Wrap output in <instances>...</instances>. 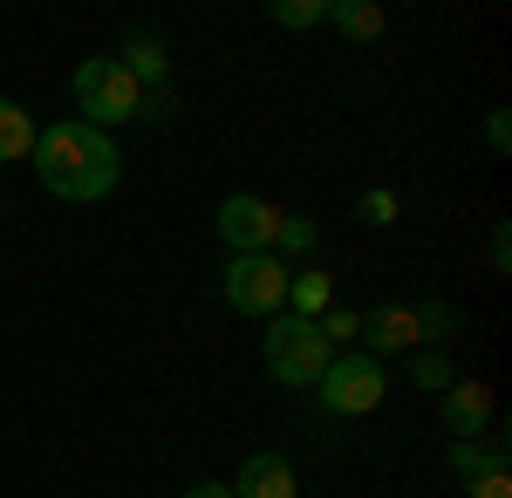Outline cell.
<instances>
[{
	"label": "cell",
	"mask_w": 512,
	"mask_h": 498,
	"mask_svg": "<svg viewBox=\"0 0 512 498\" xmlns=\"http://www.w3.org/2000/svg\"><path fill=\"white\" fill-rule=\"evenodd\" d=\"M451 471L472 485V478H485V471H506V444H478V437H465V444H451Z\"/></svg>",
	"instance_id": "9a60e30c"
},
{
	"label": "cell",
	"mask_w": 512,
	"mask_h": 498,
	"mask_svg": "<svg viewBox=\"0 0 512 498\" xmlns=\"http://www.w3.org/2000/svg\"><path fill=\"white\" fill-rule=\"evenodd\" d=\"M437 417H444V430H451V444H465V437H478V430L492 423V389L485 383H451Z\"/></svg>",
	"instance_id": "30bf717a"
},
{
	"label": "cell",
	"mask_w": 512,
	"mask_h": 498,
	"mask_svg": "<svg viewBox=\"0 0 512 498\" xmlns=\"http://www.w3.org/2000/svg\"><path fill=\"white\" fill-rule=\"evenodd\" d=\"M267 14H274L280 28H321L328 21V0H274Z\"/></svg>",
	"instance_id": "ac0fdd59"
},
{
	"label": "cell",
	"mask_w": 512,
	"mask_h": 498,
	"mask_svg": "<svg viewBox=\"0 0 512 498\" xmlns=\"http://www.w3.org/2000/svg\"><path fill=\"white\" fill-rule=\"evenodd\" d=\"M383 389H390V362H376V355H362V348H349V355H335L328 369H321V410L328 417H369L376 403H383Z\"/></svg>",
	"instance_id": "277c9868"
},
{
	"label": "cell",
	"mask_w": 512,
	"mask_h": 498,
	"mask_svg": "<svg viewBox=\"0 0 512 498\" xmlns=\"http://www.w3.org/2000/svg\"><path fill=\"white\" fill-rule=\"evenodd\" d=\"M355 342H362V355H376V362H390V355H410V348H417V314H410L403 301L369 307V314L355 321Z\"/></svg>",
	"instance_id": "52a82bcc"
},
{
	"label": "cell",
	"mask_w": 512,
	"mask_h": 498,
	"mask_svg": "<svg viewBox=\"0 0 512 498\" xmlns=\"http://www.w3.org/2000/svg\"><path fill=\"white\" fill-rule=\"evenodd\" d=\"M465 492H472V498H512V478H506V471H485V478H472Z\"/></svg>",
	"instance_id": "7402d4cb"
},
{
	"label": "cell",
	"mask_w": 512,
	"mask_h": 498,
	"mask_svg": "<svg viewBox=\"0 0 512 498\" xmlns=\"http://www.w3.org/2000/svg\"><path fill=\"white\" fill-rule=\"evenodd\" d=\"M355 321L362 314H349V307H328V314H315V328H321V342L342 355V342H355Z\"/></svg>",
	"instance_id": "d6986e66"
},
{
	"label": "cell",
	"mask_w": 512,
	"mask_h": 498,
	"mask_svg": "<svg viewBox=\"0 0 512 498\" xmlns=\"http://www.w3.org/2000/svg\"><path fill=\"white\" fill-rule=\"evenodd\" d=\"M328 21H335L349 41H376L383 35V7H376V0H328Z\"/></svg>",
	"instance_id": "7c38bea8"
},
{
	"label": "cell",
	"mask_w": 512,
	"mask_h": 498,
	"mask_svg": "<svg viewBox=\"0 0 512 498\" xmlns=\"http://www.w3.org/2000/svg\"><path fill=\"white\" fill-rule=\"evenodd\" d=\"M117 62H123V76L137 82V89H164V82H171V48H164L158 28H130Z\"/></svg>",
	"instance_id": "9c48e42d"
},
{
	"label": "cell",
	"mask_w": 512,
	"mask_h": 498,
	"mask_svg": "<svg viewBox=\"0 0 512 498\" xmlns=\"http://www.w3.org/2000/svg\"><path fill=\"white\" fill-rule=\"evenodd\" d=\"M28 151H35V123H28L21 103H7V96H0V164H21Z\"/></svg>",
	"instance_id": "5bb4252c"
},
{
	"label": "cell",
	"mask_w": 512,
	"mask_h": 498,
	"mask_svg": "<svg viewBox=\"0 0 512 498\" xmlns=\"http://www.w3.org/2000/svg\"><path fill=\"white\" fill-rule=\"evenodd\" d=\"M485 144H492L499 157H512V110H492V116H485Z\"/></svg>",
	"instance_id": "44dd1931"
},
{
	"label": "cell",
	"mask_w": 512,
	"mask_h": 498,
	"mask_svg": "<svg viewBox=\"0 0 512 498\" xmlns=\"http://www.w3.org/2000/svg\"><path fill=\"white\" fill-rule=\"evenodd\" d=\"M287 307H294V321H315V314H328V307H335V280H328L321 267L287 273Z\"/></svg>",
	"instance_id": "8fae6325"
},
{
	"label": "cell",
	"mask_w": 512,
	"mask_h": 498,
	"mask_svg": "<svg viewBox=\"0 0 512 498\" xmlns=\"http://www.w3.org/2000/svg\"><path fill=\"white\" fill-rule=\"evenodd\" d=\"M69 89H76V110H82L89 130H117V123H130L137 103H144V89L123 76L117 55H89V62H76Z\"/></svg>",
	"instance_id": "3957f363"
},
{
	"label": "cell",
	"mask_w": 512,
	"mask_h": 498,
	"mask_svg": "<svg viewBox=\"0 0 512 498\" xmlns=\"http://www.w3.org/2000/svg\"><path fill=\"white\" fill-rule=\"evenodd\" d=\"M410 355H417V362H410V376H417L424 389H451V383H458V369H451V355H444V348H410Z\"/></svg>",
	"instance_id": "e0dca14e"
},
{
	"label": "cell",
	"mask_w": 512,
	"mask_h": 498,
	"mask_svg": "<svg viewBox=\"0 0 512 498\" xmlns=\"http://www.w3.org/2000/svg\"><path fill=\"white\" fill-rule=\"evenodd\" d=\"M492 267H512V226H492Z\"/></svg>",
	"instance_id": "603a6c76"
},
{
	"label": "cell",
	"mask_w": 512,
	"mask_h": 498,
	"mask_svg": "<svg viewBox=\"0 0 512 498\" xmlns=\"http://www.w3.org/2000/svg\"><path fill=\"white\" fill-rule=\"evenodd\" d=\"M260 355H267V376H274L280 389H315L321 369L335 362V348L321 342V328L315 321H294V314H274V321H267Z\"/></svg>",
	"instance_id": "7a4b0ae2"
},
{
	"label": "cell",
	"mask_w": 512,
	"mask_h": 498,
	"mask_svg": "<svg viewBox=\"0 0 512 498\" xmlns=\"http://www.w3.org/2000/svg\"><path fill=\"white\" fill-rule=\"evenodd\" d=\"M219 239H226V253H274V232H280V205L260 192H233L219 198Z\"/></svg>",
	"instance_id": "8992f818"
},
{
	"label": "cell",
	"mask_w": 512,
	"mask_h": 498,
	"mask_svg": "<svg viewBox=\"0 0 512 498\" xmlns=\"http://www.w3.org/2000/svg\"><path fill=\"white\" fill-rule=\"evenodd\" d=\"M362 219H369V226H396V192H383V185L362 192Z\"/></svg>",
	"instance_id": "ffe728a7"
},
{
	"label": "cell",
	"mask_w": 512,
	"mask_h": 498,
	"mask_svg": "<svg viewBox=\"0 0 512 498\" xmlns=\"http://www.w3.org/2000/svg\"><path fill=\"white\" fill-rule=\"evenodd\" d=\"M226 307L246 321H274L287 307V260L280 253H233L226 260Z\"/></svg>",
	"instance_id": "5b68a950"
},
{
	"label": "cell",
	"mask_w": 512,
	"mask_h": 498,
	"mask_svg": "<svg viewBox=\"0 0 512 498\" xmlns=\"http://www.w3.org/2000/svg\"><path fill=\"white\" fill-rule=\"evenodd\" d=\"M233 498H301V478L280 451H253L233 478Z\"/></svg>",
	"instance_id": "ba28073f"
},
{
	"label": "cell",
	"mask_w": 512,
	"mask_h": 498,
	"mask_svg": "<svg viewBox=\"0 0 512 498\" xmlns=\"http://www.w3.org/2000/svg\"><path fill=\"white\" fill-rule=\"evenodd\" d=\"M410 314H417V348H437V342H451V335L465 328V314L451 301H417Z\"/></svg>",
	"instance_id": "4fadbf2b"
},
{
	"label": "cell",
	"mask_w": 512,
	"mask_h": 498,
	"mask_svg": "<svg viewBox=\"0 0 512 498\" xmlns=\"http://www.w3.org/2000/svg\"><path fill=\"white\" fill-rule=\"evenodd\" d=\"M28 157H35V178L48 185V198H62V205H96L123 178V151L110 144V130H89L82 116L35 130Z\"/></svg>",
	"instance_id": "6da1fadb"
},
{
	"label": "cell",
	"mask_w": 512,
	"mask_h": 498,
	"mask_svg": "<svg viewBox=\"0 0 512 498\" xmlns=\"http://www.w3.org/2000/svg\"><path fill=\"white\" fill-rule=\"evenodd\" d=\"M321 246V226L308 212H280V232H274V253H315Z\"/></svg>",
	"instance_id": "2e32d148"
},
{
	"label": "cell",
	"mask_w": 512,
	"mask_h": 498,
	"mask_svg": "<svg viewBox=\"0 0 512 498\" xmlns=\"http://www.w3.org/2000/svg\"><path fill=\"white\" fill-rule=\"evenodd\" d=\"M185 498H233V485H212V478H198V485H185Z\"/></svg>",
	"instance_id": "cb8c5ba5"
}]
</instances>
